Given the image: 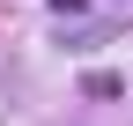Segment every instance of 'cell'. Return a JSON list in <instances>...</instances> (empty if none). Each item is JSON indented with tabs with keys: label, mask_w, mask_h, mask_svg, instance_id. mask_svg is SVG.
Masks as SVG:
<instances>
[]
</instances>
